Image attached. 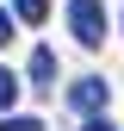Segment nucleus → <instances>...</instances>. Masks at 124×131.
Instances as JSON below:
<instances>
[{"mask_svg": "<svg viewBox=\"0 0 124 131\" xmlns=\"http://www.w3.org/2000/svg\"><path fill=\"white\" fill-rule=\"evenodd\" d=\"M0 131H43V125H37V119H6Z\"/></svg>", "mask_w": 124, "mask_h": 131, "instance_id": "0eeeda50", "label": "nucleus"}, {"mask_svg": "<svg viewBox=\"0 0 124 131\" xmlns=\"http://www.w3.org/2000/svg\"><path fill=\"white\" fill-rule=\"evenodd\" d=\"M68 25L87 50H99L105 44V0H68Z\"/></svg>", "mask_w": 124, "mask_h": 131, "instance_id": "f257e3e1", "label": "nucleus"}, {"mask_svg": "<svg viewBox=\"0 0 124 131\" xmlns=\"http://www.w3.org/2000/svg\"><path fill=\"white\" fill-rule=\"evenodd\" d=\"M12 106H19V75L0 69V112H12Z\"/></svg>", "mask_w": 124, "mask_h": 131, "instance_id": "20e7f679", "label": "nucleus"}, {"mask_svg": "<svg viewBox=\"0 0 124 131\" xmlns=\"http://www.w3.org/2000/svg\"><path fill=\"white\" fill-rule=\"evenodd\" d=\"M12 13H19L25 25H43V13H50V6H43V0H12Z\"/></svg>", "mask_w": 124, "mask_h": 131, "instance_id": "39448f33", "label": "nucleus"}, {"mask_svg": "<svg viewBox=\"0 0 124 131\" xmlns=\"http://www.w3.org/2000/svg\"><path fill=\"white\" fill-rule=\"evenodd\" d=\"M31 81L37 88H56V50H31Z\"/></svg>", "mask_w": 124, "mask_h": 131, "instance_id": "7ed1b4c3", "label": "nucleus"}, {"mask_svg": "<svg viewBox=\"0 0 124 131\" xmlns=\"http://www.w3.org/2000/svg\"><path fill=\"white\" fill-rule=\"evenodd\" d=\"M12 31H19V13H6V6H0V44H12Z\"/></svg>", "mask_w": 124, "mask_h": 131, "instance_id": "423d86ee", "label": "nucleus"}, {"mask_svg": "<svg viewBox=\"0 0 124 131\" xmlns=\"http://www.w3.org/2000/svg\"><path fill=\"white\" fill-rule=\"evenodd\" d=\"M68 100H74V112H99L105 100H112V88H105L99 75H87V81H74V88H68Z\"/></svg>", "mask_w": 124, "mask_h": 131, "instance_id": "f03ea898", "label": "nucleus"}, {"mask_svg": "<svg viewBox=\"0 0 124 131\" xmlns=\"http://www.w3.org/2000/svg\"><path fill=\"white\" fill-rule=\"evenodd\" d=\"M81 131H112V125H105V119H87V125H81Z\"/></svg>", "mask_w": 124, "mask_h": 131, "instance_id": "6e6552de", "label": "nucleus"}]
</instances>
